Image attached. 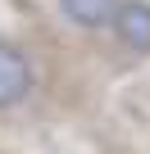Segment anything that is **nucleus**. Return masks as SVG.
Returning a JSON list of instances; mask_svg holds the SVG:
<instances>
[{"mask_svg": "<svg viewBox=\"0 0 150 154\" xmlns=\"http://www.w3.org/2000/svg\"><path fill=\"white\" fill-rule=\"evenodd\" d=\"M37 86V68L32 59L14 45V41H0V109H18Z\"/></svg>", "mask_w": 150, "mask_h": 154, "instance_id": "f257e3e1", "label": "nucleus"}, {"mask_svg": "<svg viewBox=\"0 0 150 154\" xmlns=\"http://www.w3.org/2000/svg\"><path fill=\"white\" fill-rule=\"evenodd\" d=\"M109 27H114V36H118L127 50L150 54V0H118Z\"/></svg>", "mask_w": 150, "mask_h": 154, "instance_id": "f03ea898", "label": "nucleus"}, {"mask_svg": "<svg viewBox=\"0 0 150 154\" xmlns=\"http://www.w3.org/2000/svg\"><path fill=\"white\" fill-rule=\"evenodd\" d=\"M114 5L118 0H59V14L82 32H105L114 18Z\"/></svg>", "mask_w": 150, "mask_h": 154, "instance_id": "7ed1b4c3", "label": "nucleus"}]
</instances>
